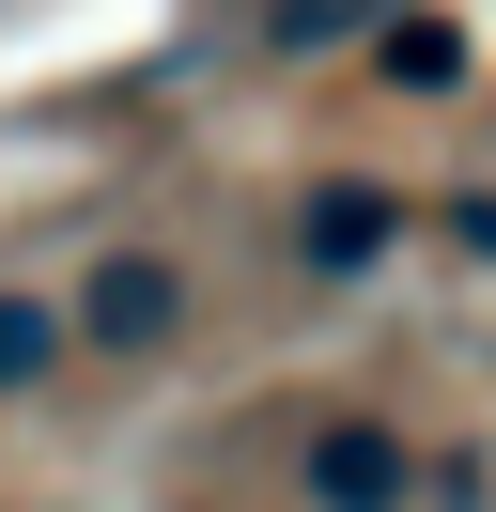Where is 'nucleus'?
I'll return each instance as SVG.
<instances>
[{
    "label": "nucleus",
    "instance_id": "nucleus-4",
    "mask_svg": "<svg viewBox=\"0 0 496 512\" xmlns=\"http://www.w3.org/2000/svg\"><path fill=\"white\" fill-rule=\"evenodd\" d=\"M62 342H78V311H62V295H0V404H16V388H47Z\"/></svg>",
    "mask_w": 496,
    "mask_h": 512
},
{
    "label": "nucleus",
    "instance_id": "nucleus-6",
    "mask_svg": "<svg viewBox=\"0 0 496 512\" xmlns=\"http://www.w3.org/2000/svg\"><path fill=\"white\" fill-rule=\"evenodd\" d=\"M388 78L403 94H465V32L450 16H388Z\"/></svg>",
    "mask_w": 496,
    "mask_h": 512
},
{
    "label": "nucleus",
    "instance_id": "nucleus-5",
    "mask_svg": "<svg viewBox=\"0 0 496 512\" xmlns=\"http://www.w3.org/2000/svg\"><path fill=\"white\" fill-rule=\"evenodd\" d=\"M403 0H264V47L279 63H310V47H357V32H388Z\"/></svg>",
    "mask_w": 496,
    "mask_h": 512
},
{
    "label": "nucleus",
    "instance_id": "nucleus-7",
    "mask_svg": "<svg viewBox=\"0 0 496 512\" xmlns=\"http://www.w3.org/2000/svg\"><path fill=\"white\" fill-rule=\"evenodd\" d=\"M434 233H450L465 264H496V187H450V202H434Z\"/></svg>",
    "mask_w": 496,
    "mask_h": 512
},
{
    "label": "nucleus",
    "instance_id": "nucleus-2",
    "mask_svg": "<svg viewBox=\"0 0 496 512\" xmlns=\"http://www.w3.org/2000/svg\"><path fill=\"white\" fill-rule=\"evenodd\" d=\"M295 481H310V512H403L419 497V450H403L388 419H310Z\"/></svg>",
    "mask_w": 496,
    "mask_h": 512
},
{
    "label": "nucleus",
    "instance_id": "nucleus-1",
    "mask_svg": "<svg viewBox=\"0 0 496 512\" xmlns=\"http://www.w3.org/2000/svg\"><path fill=\"white\" fill-rule=\"evenodd\" d=\"M78 342H93V357H155V342H186V264H171V249H93V280H78Z\"/></svg>",
    "mask_w": 496,
    "mask_h": 512
},
{
    "label": "nucleus",
    "instance_id": "nucleus-3",
    "mask_svg": "<svg viewBox=\"0 0 496 512\" xmlns=\"http://www.w3.org/2000/svg\"><path fill=\"white\" fill-rule=\"evenodd\" d=\"M388 233H419V202L372 187V171H326V187L295 202V264L310 280H357V264H388Z\"/></svg>",
    "mask_w": 496,
    "mask_h": 512
}]
</instances>
